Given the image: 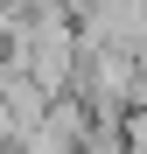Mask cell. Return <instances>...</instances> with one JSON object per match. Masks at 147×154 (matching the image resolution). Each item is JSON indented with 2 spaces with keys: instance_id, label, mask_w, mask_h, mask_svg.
<instances>
[{
  "instance_id": "obj_1",
  "label": "cell",
  "mask_w": 147,
  "mask_h": 154,
  "mask_svg": "<svg viewBox=\"0 0 147 154\" xmlns=\"http://www.w3.org/2000/svg\"><path fill=\"white\" fill-rule=\"evenodd\" d=\"M119 154H147V112H126V119H119Z\"/></svg>"
}]
</instances>
